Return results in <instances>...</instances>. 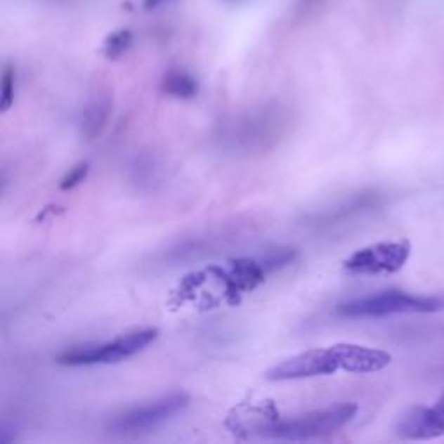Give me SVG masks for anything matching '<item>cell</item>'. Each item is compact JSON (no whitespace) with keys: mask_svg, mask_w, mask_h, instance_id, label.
I'll use <instances>...</instances> for the list:
<instances>
[{"mask_svg":"<svg viewBox=\"0 0 444 444\" xmlns=\"http://www.w3.org/2000/svg\"><path fill=\"white\" fill-rule=\"evenodd\" d=\"M340 370L332 346L327 349H311L306 353L292 356L273 366L266 372V379L278 382V380H299L311 379V377L332 375Z\"/></svg>","mask_w":444,"mask_h":444,"instance_id":"obj_6","label":"cell"},{"mask_svg":"<svg viewBox=\"0 0 444 444\" xmlns=\"http://www.w3.org/2000/svg\"><path fill=\"white\" fill-rule=\"evenodd\" d=\"M398 434L405 439L425 441L444 436V394L434 406H417L401 418Z\"/></svg>","mask_w":444,"mask_h":444,"instance_id":"obj_7","label":"cell"},{"mask_svg":"<svg viewBox=\"0 0 444 444\" xmlns=\"http://www.w3.org/2000/svg\"><path fill=\"white\" fill-rule=\"evenodd\" d=\"M87 172H89V165L87 164H79V165L75 166V169H72L68 174H66L65 177H63V181H61V184H59V188H61L63 191L72 190V188H75L77 184L82 183L85 177H87Z\"/></svg>","mask_w":444,"mask_h":444,"instance_id":"obj_12","label":"cell"},{"mask_svg":"<svg viewBox=\"0 0 444 444\" xmlns=\"http://www.w3.org/2000/svg\"><path fill=\"white\" fill-rule=\"evenodd\" d=\"M358 413V405L342 403L330 408L311 412L307 415L290 420H276L264 431V438L283 439V441H307L335 434L346 427Z\"/></svg>","mask_w":444,"mask_h":444,"instance_id":"obj_2","label":"cell"},{"mask_svg":"<svg viewBox=\"0 0 444 444\" xmlns=\"http://www.w3.org/2000/svg\"><path fill=\"white\" fill-rule=\"evenodd\" d=\"M294 259H295V250L278 249V250H273L271 254L262 261V264H264L266 271H275V269L278 268H283V266L290 264Z\"/></svg>","mask_w":444,"mask_h":444,"instance_id":"obj_11","label":"cell"},{"mask_svg":"<svg viewBox=\"0 0 444 444\" xmlns=\"http://www.w3.org/2000/svg\"><path fill=\"white\" fill-rule=\"evenodd\" d=\"M340 370L349 373H375L391 365L392 356L386 351L358 346V344H335L332 346Z\"/></svg>","mask_w":444,"mask_h":444,"instance_id":"obj_8","label":"cell"},{"mask_svg":"<svg viewBox=\"0 0 444 444\" xmlns=\"http://www.w3.org/2000/svg\"><path fill=\"white\" fill-rule=\"evenodd\" d=\"M444 309L441 295H413L399 290L354 299L337 307V314L346 318H384L392 314H432Z\"/></svg>","mask_w":444,"mask_h":444,"instance_id":"obj_1","label":"cell"},{"mask_svg":"<svg viewBox=\"0 0 444 444\" xmlns=\"http://www.w3.org/2000/svg\"><path fill=\"white\" fill-rule=\"evenodd\" d=\"M412 254L408 242H382L354 252L344 261L351 275H392L403 269Z\"/></svg>","mask_w":444,"mask_h":444,"instance_id":"obj_5","label":"cell"},{"mask_svg":"<svg viewBox=\"0 0 444 444\" xmlns=\"http://www.w3.org/2000/svg\"><path fill=\"white\" fill-rule=\"evenodd\" d=\"M158 337L157 328L132 332L129 335L118 337L111 342L99 346H80L59 354L58 363L66 366H87V365H110L134 356L146 349Z\"/></svg>","mask_w":444,"mask_h":444,"instance_id":"obj_3","label":"cell"},{"mask_svg":"<svg viewBox=\"0 0 444 444\" xmlns=\"http://www.w3.org/2000/svg\"><path fill=\"white\" fill-rule=\"evenodd\" d=\"M13 73L7 72L6 75H4V85H2V103H0V110L2 111H7L13 106V101H14V91H13Z\"/></svg>","mask_w":444,"mask_h":444,"instance_id":"obj_13","label":"cell"},{"mask_svg":"<svg viewBox=\"0 0 444 444\" xmlns=\"http://www.w3.org/2000/svg\"><path fill=\"white\" fill-rule=\"evenodd\" d=\"M111 103L110 101H99L94 103L85 110L82 118V136L87 139H94L103 132L106 127V122L110 118Z\"/></svg>","mask_w":444,"mask_h":444,"instance_id":"obj_9","label":"cell"},{"mask_svg":"<svg viewBox=\"0 0 444 444\" xmlns=\"http://www.w3.org/2000/svg\"><path fill=\"white\" fill-rule=\"evenodd\" d=\"M165 91L169 92V94L176 96V98L188 99V98H193V96L196 94V91H198V87H196L195 80H191L190 77L174 75V77H170V79H166Z\"/></svg>","mask_w":444,"mask_h":444,"instance_id":"obj_10","label":"cell"},{"mask_svg":"<svg viewBox=\"0 0 444 444\" xmlns=\"http://www.w3.org/2000/svg\"><path fill=\"white\" fill-rule=\"evenodd\" d=\"M188 403H190V396L184 394V392H176V394L165 396V398L150 403L146 406H138V408L120 413V415H115L110 420L108 429L115 434L146 432L183 412Z\"/></svg>","mask_w":444,"mask_h":444,"instance_id":"obj_4","label":"cell"}]
</instances>
